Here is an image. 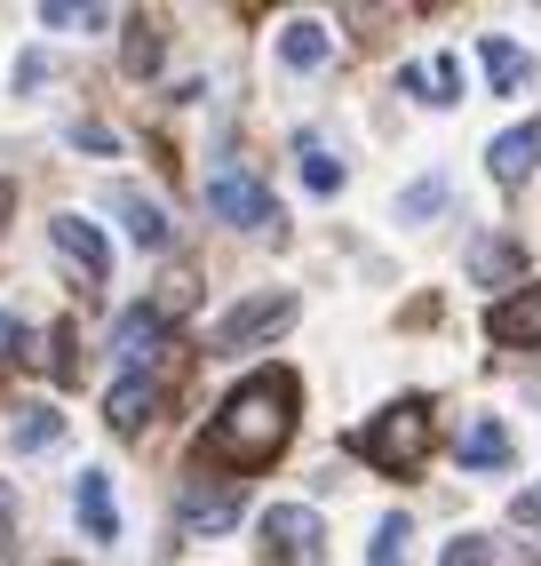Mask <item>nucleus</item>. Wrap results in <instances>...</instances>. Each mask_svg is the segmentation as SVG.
<instances>
[{"mask_svg":"<svg viewBox=\"0 0 541 566\" xmlns=\"http://www.w3.org/2000/svg\"><path fill=\"white\" fill-rule=\"evenodd\" d=\"M287 439H295V375L287 367H263V375H247V384L223 399V415L208 423L200 471L208 463L215 471H263Z\"/></svg>","mask_w":541,"mask_h":566,"instance_id":"1","label":"nucleus"},{"mask_svg":"<svg viewBox=\"0 0 541 566\" xmlns=\"http://www.w3.org/2000/svg\"><path fill=\"white\" fill-rule=\"evenodd\" d=\"M351 455H367L374 471H391V479L422 471V455H431V407H422V399L382 407L367 431H351Z\"/></svg>","mask_w":541,"mask_h":566,"instance_id":"2","label":"nucleus"},{"mask_svg":"<svg viewBox=\"0 0 541 566\" xmlns=\"http://www.w3.org/2000/svg\"><path fill=\"white\" fill-rule=\"evenodd\" d=\"M319 543H327V526H319L311 503H270L263 526H255V551H263L270 566H327Z\"/></svg>","mask_w":541,"mask_h":566,"instance_id":"3","label":"nucleus"},{"mask_svg":"<svg viewBox=\"0 0 541 566\" xmlns=\"http://www.w3.org/2000/svg\"><path fill=\"white\" fill-rule=\"evenodd\" d=\"M287 319H295V295H287V287H263V295H247L240 312H223V319L208 327V352H215V359H231V352H255L263 335H279Z\"/></svg>","mask_w":541,"mask_h":566,"instance_id":"4","label":"nucleus"},{"mask_svg":"<svg viewBox=\"0 0 541 566\" xmlns=\"http://www.w3.org/2000/svg\"><path fill=\"white\" fill-rule=\"evenodd\" d=\"M208 216L240 223V232H279V208H270V192L255 184L247 160H223V168L208 176Z\"/></svg>","mask_w":541,"mask_h":566,"instance_id":"5","label":"nucleus"},{"mask_svg":"<svg viewBox=\"0 0 541 566\" xmlns=\"http://www.w3.org/2000/svg\"><path fill=\"white\" fill-rule=\"evenodd\" d=\"M486 335H494V344H510V352H518V344L533 352V344H541V287L501 295V304L486 312Z\"/></svg>","mask_w":541,"mask_h":566,"instance_id":"6","label":"nucleus"},{"mask_svg":"<svg viewBox=\"0 0 541 566\" xmlns=\"http://www.w3.org/2000/svg\"><path fill=\"white\" fill-rule=\"evenodd\" d=\"M160 391H168V375H120V384H112V431H144L151 415H160Z\"/></svg>","mask_w":541,"mask_h":566,"instance_id":"7","label":"nucleus"},{"mask_svg":"<svg viewBox=\"0 0 541 566\" xmlns=\"http://www.w3.org/2000/svg\"><path fill=\"white\" fill-rule=\"evenodd\" d=\"M454 455L470 463V471H501V463H510V431H501L494 415H470V423H462V439H454Z\"/></svg>","mask_w":541,"mask_h":566,"instance_id":"8","label":"nucleus"},{"mask_svg":"<svg viewBox=\"0 0 541 566\" xmlns=\"http://www.w3.org/2000/svg\"><path fill=\"white\" fill-rule=\"evenodd\" d=\"M231 511H240V479H191L183 486V526H231Z\"/></svg>","mask_w":541,"mask_h":566,"instance_id":"9","label":"nucleus"},{"mask_svg":"<svg viewBox=\"0 0 541 566\" xmlns=\"http://www.w3.org/2000/svg\"><path fill=\"white\" fill-rule=\"evenodd\" d=\"M81 526H88V543H120V511H112V479L104 471H81Z\"/></svg>","mask_w":541,"mask_h":566,"instance_id":"10","label":"nucleus"},{"mask_svg":"<svg viewBox=\"0 0 541 566\" xmlns=\"http://www.w3.org/2000/svg\"><path fill=\"white\" fill-rule=\"evenodd\" d=\"M49 232H56V248H64V263H81V280L96 287V280H104V240H96V223H81V216H56V223H49Z\"/></svg>","mask_w":541,"mask_h":566,"instance_id":"11","label":"nucleus"},{"mask_svg":"<svg viewBox=\"0 0 541 566\" xmlns=\"http://www.w3.org/2000/svg\"><path fill=\"white\" fill-rule=\"evenodd\" d=\"M399 88H406V96H431V104H454V96H462V56H438V64H399Z\"/></svg>","mask_w":541,"mask_h":566,"instance_id":"12","label":"nucleus"},{"mask_svg":"<svg viewBox=\"0 0 541 566\" xmlns=\"http://www.w3.org/2000/svg\"><path fill=\"white\" fill-rule=\"evenodd\" d=\"M533 160H541V128H510V136H494V153H486L494 184H526Z\"/></svg>","mask_w":541,"mask_h":566,"instance_id":"13","label":"nucleus"},{"mask_svg":"<svg viewBox=\"0 0 541 566\" xmlns=\"http://www.w3.org/2000/svg\"><path fill=\"white\" fill-rule=\"evenodd\" d=\"M327 49H335V41H327V24H311V17H295V24L279 32V56H287L295 72H319V64H327Z\"/></svg>","mask_w":541,"mask_h":566,"instance_id":"14","label":"nucleus"},{"mask_svg":"<svg viewBox=\"0 0 541 566\" xmlns=\"http://www.w3.org/2000/svg\"><path fill=\"white\" fill-rule=\"evenodd\" d=\"M112 352L128 359V375H144L151 352H168V344H160V312H128V319H120V344H112Z\"/></svg>","mask_w":541,"mask_h":566,"instance_id":"15","label":"nucleus"},{"mask_svg":"<svg viewBox=\"0 0 541 566\" xmlns=\"http://www.w3.org/2000/svg\"><path fill=\"white\" fill-rule=\"evenodd\" d=\"M112 200H120V216H128V240H136V248H168V240H176V232H168V216L151 208L144 192H112Z\"/></svg>","mask_w":541,"mask_h":566,"instance_id":"16","label":"nucleus"},{"mask_svg":"<svg viewBox=\"0 0 541 566\" xmlns=\"http://www.w3.org/2000/svg\"><path fill=\"white\" fill-rule=\"evenodd\" d=\"M56 431H64V415L56 407H41V399H24L17 407V447L32 455V447H56Z\"/></svg>","mask_w":541,"mask_h":566,"instance_id":"17","label":"nucleus"},{"mask_svg":"<svg viewBox=\"0 0 541 566\" xmlns=\"http://www.w3.org/2000/svg\"><path fill=\"white\" fill-rule=\"evenodd\" d=\"M81 319H64L56 335H49V375H56V384H81Z\"/></svg>","mask_w":541,"mask_h":566,"instance_id":"18","label":"nucleus"},{"mask_svg":"<svg viewBox=\"0 0 541 566\" xmlns=\"http://www.w3.org/2000/svg\"><path fill=\"white\" fill-rule=\"evenodd\" d=\"M486 81H494V96H518L526 88V56L510 41H486Z\"/></svg>","mask_w":541,"mask_h":566,"instance_id":"19","label":"nucleus"},{"mask_svg":"<svg viewBox=\"0 0 541 566\" xmlns=\"http://www.w3.org/2000/svg\"><path fill=\"white\" fill-rule=\"evenodd\" d=\"M120 64L136 72V81H144V72H160V24H151V17H136V24H128V49H120Z\"/></svg>","mask_w":541,"mask_h":566,"instance_id":"20","label":"nucleus"},{"mask_svg":"<svg viewBox=\"0 0 541 566\" xmlns=\"http://www.w3.org/2000/svg\"><path fill=\"white\" fill-rule=\"evenodd\" d=\"M470 272H478L486 287H501V280H518V248H510V240H486V248L470 255Z\"/></svg>","mask_w":541,"mask_h":566,"instance_id":"21","label":"nucleus"},{"mask_svg":"<svg viewBox=\"0 0 541 566\" xmlns=\"http://www.w3.org/2000/svg\"><path fill=\"white\" fill-rule=\"evenodd\" d=\"M438 208H446V176H422L414 192L399 200V223H422V216H438Z\"/></svg>","mask_w":541,"mask_h":566,"instance_id":"22","label":"nucleus"},{"mask_svg":"<svg viewBox=\"0 0 541 566\" xmlns=\"http://www.w3.org/2000/svg\"><path fill=\"white\" fill-rule=\"evenodd\" d=\"M406 543H414V535H406V518H382V535H374L367 558H374V566H406V558H414Z\"/></svg>","mask_w":541,"mask_h":566,"instance_id":"23","label":"nucleus"},{"mask_svg":"<svg viewBox=\"0 0 541 566\" xmlns=\"http://www.w3.org/2000/svg\"><path fill=\"white\" fill-rule=\"evenodd\" d=\"M303 184H311V192H335V184H342V160H327L319 144H303Z\"/></svg>","mask_w":541,"mask_h":566,"instance_id":"24","label":"nucleus"},{"mask_svg":"<svg viewBox=\"0 0 541 566\" xmlns=\"http://www.w3.org/2000/svg\"><path fill=\"white\" fill-rule=\"evenodd\" d=\"M438 566H494V551L478 543V535H462V543H446V558Z\"/></svg>","mask_w":541,"mask_h":566,"instance_id":"25","label":"nucleus"},{"mask_svg":"<svg viewBox=\"0 0 541 566\" xmlns=\"http://www.w3.org/2000/svg\"><path fill=\"white\" fill-rule=\"evenodd\" d=\"M24 352V327H17V312H0V359H17Z\"/></svg>","mask_w":541,"mask_h":566,"instance_id":"26","label":"nucleus"},{"mask_svg":"<svg viewBox=\"0 0 541 566\" xmlns=\"http://www.w3.org/2000/svg\"><path fill=\"white\" fill-rule=\"evenodd\" d=\"M0 551H17V503H9V486H0Z\"/></svg>","mask_w":541,"mask_h":566,"instance_id":"27","label":"nucleus"},{"mask_svg":"<svg viewBox=\"0 0 541 566\" xmlns=\"http://www.w3.org/2000/svg\"><path fill=\"white\" fill-rule=\"evenodd\" d=\"M17 216V184H0V223H9Z\"/></svg>","mask_w":541,"mask_h":566,"instance_id":"28","label":"nucleus"}]
</instances>
